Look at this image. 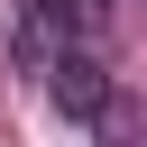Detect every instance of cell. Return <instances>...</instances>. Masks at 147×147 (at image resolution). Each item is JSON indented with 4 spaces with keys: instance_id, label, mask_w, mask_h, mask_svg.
Instances as JSON below:
<instances>
[{
    "instance_id": "1",
    "label": "cell",
    "mask_w": 147,
    "mask_h": 147,
    "mask_svg": "<svg viewBox=\"0 0 147 147\" xmlns=\"http://www.w3.org/2000/svg\"><path fill=\"white\" fill-rule=\"evenodd\" d=\"M0 46H9V74H18V83H46V64L74 46V28H64V9H55V0H9Z\"/></svg>"
},
{
    "instance_id": "2",
    "label": "cell",
    "mask_w": 147,
    "mask_h": 147,
    "mask_svg": "<svg viewBox=\"0 0 147 147\" xmlns=\"http://www.w3.org/2000/svg\"><path fill=\"white\" fill-rule=\"evenodd\" d=\"M37 92H46V101H55L74 129H101V110H110V74H101V55H92L83 37H74V46L46 64V83H37Z\"/></svg>"
}]
</instances>
